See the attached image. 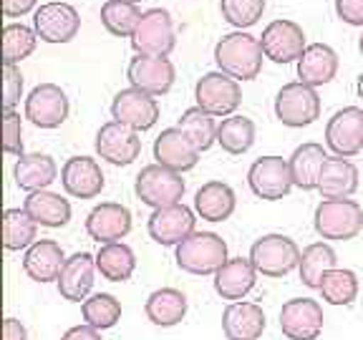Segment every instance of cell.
<instances>
[{
    "label": "cell",
    "instance_id": "6da1fadb",
    "mask_svg": "<svg viewBox=\"0 0 363 340\" xmlns=\"http://www.w3.org/2000/svg\"><path fill=\"white\" fill-rule=\"evenodd\" d=\"M262 45L250 33H227L215 45V63L222 74L233 76L235 81L257 79L262 68Z\"/></svg>",
    "mask_w": 363,
    "mask_h": 340
},
{
    "label": "cell",
    "instance_id": "7a4b0ae2",
    "mask_svg": "<svg viewBox=\"0 0 363 340\" xmlns=\"http://www.w3.org/2000/svg\"><path fill=\"white\" fill-rule=\"evenodd\" d=\"M177 267L189 275H217L227 262V242L215 232H194L177 244Z\"/></svg>",
    "mask_w": 363,
    "mask_h": 340
},
{
    "label": "cell",
    "instance_id": "3957f363",
    "mask_svg": "<svg viewBox=\"0 0 363 340\" xmlns=\"http://www.w3.org/2000/svg\"><path fill=\"white\" fill-rule=\"evenodd\" d=\"M315 232L323 239L346 242L361 234L363 230V210L353 199H323L315 207L313 217Z\"/></svg>",
    "mask_w": 363,
    "mask_h": 340
},
{
    "label": "cell",
    "instance_id": "277c9868",
    "mask_svg": "<svg viewBox=\"0 0 363 340\" xmlns=\"http://www.w3.org/2000/svg\"><path fill=\"white\" fill-rule=\"evenodd\" d=\"M301 249L285 234H262L250 247V262L257 270V275L265 278H285L295 267L301 265Z\"/></svg>",
    "mask_w": 363,
    "mask_h": 340
},
{
    "label": "cell",
    "instance_id": "5b68a950",
    "mask_svg": "<svg viewBox=\"0 0 363 340\" xmlns=\"http://www.w3.org/2000/svg\"><path fill=\"white\" fill-rule=\"evenodd\" d=\"M136 197L144 204L162 210V207H172V204H182L184 197V179L179 171H172L162 164H149L139 171L136 176Z\"/></svg>",
    "mask_w": 363,
    "mask_h": 340
},
{
    "label": "cell",
    "instance_id": "8992f818",
    "mask_svg": "<svg viewBox=\"0 0 363 340\" xmlns=\"http://www.w3.org/2000/svg\"><path fill=\"white\" fill-rule=\"evenodd\" d=\"M174 26H172L169 13L162 11V8H152V11L144 13L134 35H131V45H134L136 56L167 58L174 51Z\"/></svg>",
    "mask_w": 363,
    "mask_h": 340
},
{
    "label": "cell",
    "instance_id": "52a82bcc",
    "mask_svg": "<svg viewBox=\"0 0 363 340\" xmlns=\"http://www.w3.org/2000/svg\"><path fill=\"white\" fill-rule=\"evenodd\" d=\"M275 116L290 129L311 126L320 116V98H318L315 89L301 84V81L285 84L275 98Z\"/></svg>",
    "mask_w": 363,
    "mask_h": 340
},
{
    "label": "cell",
    "instance_id": "ba28073f",
    "mask_svg": "<svg viewBox=\"0 0 363 340\" xmlns=\"http://www.w3.org/2000/svg\"><path fill=\"white\" fill-rule=\"evenodd\" d=\"M194 98L202 111L212 113V116H233L238 111L240 101H242V91L240 84L233 76L222 74V71H212L204 74L194 86Z\"/></svg>",
    "mask_w": 363,
    "mask_h": 340
},
{
    "label": "cell",
    "instance_id": "9c48e42d",
    "mask_svg": "<svg viewBox=\"0 0 363 340\" xmlns=\"http://www.w3.org/2000/svg\"><path fill=\"white\" fill-rule=\"evenodd\" d=\"M247 184L255 197L267 199V202L288 197L290 189L295 187L290 162H285L283 157H260L250 166Z\"/></svg>",
    "mask_w": 363,
    "mask_h": 340
},
{
    "label": "cell",
    "instance_id": "30bf717a",
    "mask_svg": "<svg viewBox=\"0 0 363 340\" xmlns=\"http://www.w3.org/2000/svg\"><path fill=\"white\" fill-rule=\"evenodd\" d=\"M280 330L288 340H315L323 333V307L311 298H293L280 310Z\"/></svg>",
    "mask_w": 363,
    "mask_h": 340
},
{
    "label": "cell",
    "instance_id": "8fae6325",
    "mask_svg": "<svg viewBox=\"0 0 363 340\" xmlns=\"http://www.w3.org/2000/svg\"><path fill=\"white\" fill-rule=\"evenodd\" d=\"M325 144L335 157H356L363 149V111L346 106L335 111L325 126Z\"/></svg>",
    "mask_w": 363,
    "mask_h": 340
},
{
    "label": "cell",
    "instance_id": "7c38bea8",
    "mask_svg": "<svg viewBox=\"0 0 363 340\" xmlns=\"http://www.w3.org/2000/svg\"><path fill=\"white\" fill-rule=\"evenodd\" d=\"M194 212L184 204H172V207H162L154 210L147 222L149 237L162 247H172V244H182L189 234H194Z\"/></svg>",
    "mask_w": 363,
    "mask_h": 340
},
{
    "label": "cell",
    "instance_id": "4fadbf2b",
    "mask_svg": "<svg viewBox=\"0 0 363 340\" xmlns=\"http://www.w3.org/2000/svg\"><path fill=\"white\" fill-rule=\"evenodd\" d=\"M26 119L38 129H58L68 119V98L61 86L40 84L26 98Z\"/></svg>",
    "mask_w": 363,
    "mask_h": 340
},
{
    "label": "cell",
    "instance_id": "5bb4252c",
    "mask_svg": "<svg viewBox=\"0 0 363 340\" xmlns=\"http://www.w3.org/2000/svg\"><path fill=\"white\" fill-rule=\"evenodd\" d=\"M96 152L101 159H106L108 164H116V166L131 164L142 154L139 131L126 124H119V121H108L96 134Z\"/></svg>",
    "mask_w": 363,
    "mask_h": 340
},
{
    "label": "cell",
    "instance_id": "9a60e30c",
    "mask_svg": "<svg viewBox=\"0 0 363 340\" xmlns=\"http://www.w3.org/2000/svg\"><path fill=\"white\" fill-rule=\"evenodd\" d=\"M81 28L79 11L68 3H45L35 11L33 30L45 43H68Z\"/></svg>",
    "mask_w": 363,
    "mask_h": 340
},
{
    "label": "cell",
    "instance_id": "2e32d148",
    "mask_svg": "<svg viewBox=\"0 0 363 340\" xmlns=\"http://www.w3.org/2000/svg\"><path fill=\"white\" fill-rule=\"evenodd\" d=\"M262 53L265 58L275 63H290L301 61V56L306 53V33L298 23L293 21H272L265 30H262Z\"/></svg>",
    "mask_w": 363,
    "mask_h": 340
},
{
    "label": "cell",
    "instance_id": "e0dca14e",
    "mask_svg": "<svg viewBox=\"0 0 363 340\" xmlns=\"http://www.w3.org/2000/svg\"><path fill=\"white\" fill-rule=\"evenodd\" d=\"M126 79L131 89H139L149 96H164L167 91L174 86V66L169 58H154V56H136L129 61Z\"/></svg>",
    "mask_w": 363,
    "mask_h": 340
},
{
    "label": "cell",
    "instance_id": "ac0fdd59",
    "mask_svg": "<svg viewBox=\"0 0 363 340\" xmlns=\"http://www.w3.org/2000/svg\"><path fill=\"white\" fill-rule=\"evenodd\" d=\"M111 116H113V121L131 126V129H136V131H149L159 119V103H157V98L144 94V91L126 89L113 96Z\"/></svg>",
    "mask_w": 363,
    "mask_h": 340
},
{
    "label": "cell",
    "instance_id": "d6986e66",
    "mask_svg": "<svg viewBox=\"0 0 363 340\" xmlns=\"http://www.w3.org/2000/svg\"><path fill=\"white\" fill-rule=\"evenodd\" d=\"M86 232L99 244L121 242L131 232V212L126 210L124 204L101 202L86 217Z\"/></svg>",
    "mask_w": 363,
    "mask_h": 340
},
{
    "label": "cell",
    "instance_id": "ffe728a7",
    "mask_svg": "<svg viewBox=\"0 0 363 340\" xmlns=\"http://www.w3.org/2000/svg\"><path fill=\"white\" fill-rule=\"evenodd\" d=\"M154 159H157V164L182 174V171H189L197 166L199 149L194 147L192 139L184 131L172 126V129H164L157 136V142H154Z\"/></svg>",
    "mask_w": 363,
    "mask_h": 340
},
{
    "label": "cell",
    "instance_id": "44dd1931",
    "mask_svg": "<svg viewBox=\"0 0 363 340\" xmlns=\"http://www.w3.org/2000/svg\"><path fill=\"white\" fill-rule=\"evenodd\" d=\"M61 184L66 194L76 199H94L104 189V171L91 157H71L61 169Z\"/></svg>",
    "mask_w": 363,
    "mask_h": 340
},
{
    "label": "cell",
    "instance_id": "7402d4cb",
    "mask_svg": "<svg viewBox=\"0 0 363 340\" xmlns=\"http://www.w3.org/2000/svg\"><path fill=\"white\" fill-rule=\"evenodd\" d=\"M94 272H96V255L76 252L66 260L58 278V293L63 300L81 302L89 300V293L94 288Z\"/></svg>",
    "mask_w": 363,
    "mask_h": 340
},
{
    "label": "cell",
    "instance_id": "603a6c76",
    "mask_svg": "<svg viewBox=\"0 0 363 340\" xmlns=\"http://www.w3.org/2000/svg\"><path fill=\"white\" fill-rule=\"evenodd\" d=\"M257 283V270L252 267L250 257H233V260H227L225 265L217 270L215 275V293L220 295L222 300H230V302H240L245 300L252 288Z\"/></svg>",
    "mask_w": 363,
    "mask_h": 340
},
{
    "label": "cell",
    "instance_id": "cb8c5ba5",
    "mask_svg": "<svg viewBox=\"0 0 363 340\" xmlns=\"http://www.w3.org/2000/svg\"><path fill=\"white\" fill-rule=\"evenodd\" d=\"M66 260L68 257L63 255V249L58 242H53V239H38V242L30 244L26 257H23V270L35 283H58Z\"/></svg>",
    "mask_w": 363,
    "mask_h": 340
},
{
    "label": "cell",
    "instance_id": "d4e9b609",
    "mask_svg": "<svg viewBox=\"0 0 363 340\" xmlns=\"http://www.w3.org/2000/svg\"><path fill=\"white\" fill-rule=\"evenodd\" d=\"M222 330L227 340H260L265 330V312L255 302H230L222 312Z\"/></svg>",
    "mask_w": 363,
    "mask_h": 340
},
{
    "label": "cell",
    "instance_id": "484cf974",
    "mask_svg": "<svg viewBox=\"0 0 363 340\" xmlns=\"http://www.w3.org/2000/svg\"><path fill=\"white\" fill-rule=\"evenodd\" d=\"M335 74H338V56L325 43H311L301 56V61H298L301 84L311 86V89L330 84L335 79Z\"/></svg>",
    "mask_w": 363,
    "mask_h": 340
},
{
    "label": "cell",
    "instance_id": "4316f807",
    "mask_svg": "<svg viewBox=\"0 0 363 340\" xmlns=\"http://www.w3.org/2000/svg\"><path fill=\"white\" fill-rule=\"evenodd\" d=\"M358 189V169L343 157H328L320 169L318 192L323 199H348Z\"/></svg>",
    "mask_w": 363,
    "mask_h": 340
},
{
    "label": "cell",
    "instance_id": "83f0119b",
    "mask_svg": "<svg viewBox=\"0 0 363 340\" xmlns=\"http://www.w3.org/2000/svg\"><path fill=\"white\" fill-rule=\"evenodd\" d=\"M13 176H16V184L23 192H43L56 181L58 166L48 154H23L18 159L16 169H13Z\"/></svg>",
    "mask_w": 363,
    "mask_h": 340
},
{
    "label": "cell",
    "instance_id": "f1b7e54d",
    "mask_svg": "<svg viewBox=\"0 0 363 340\" xmlns=\"http://www.w3.org/2000/svg\"><path fill=\"white\" fill-rule=\"evenodd\" d=\"M235 192L225 181H207L194 194V212L207 222H225L235 212Z\"/></svg>",
    "mask_w": 363,
    "mask_h": 340
},
{
    "label": "cell",
    "instance_id": "f546056e",
    "mask_svg": "<svg viewBox=\"0 0 363 340\" xmlns=\"http://www.w3.org/2000/svg\"><path fill=\"white\" fill-rule=\"evenodd\" d=\"M144 312H147L149 323L157 328H174L187 315V298L174 288L154 290L147 298Z\"/></svg>",
    "mask_w": 363,
    "mask_h": 340
},
{
    "label": "cell",
    "instance_id": "4dcf8cb0",
    "mask_svg": "<svg viewBox=\"0 0 363 340\" xmlns=\"http://www.w3.org/2000/svg\"><path fill=\"white\" fill-rule=\"evenodd\" d=\"M328 162V154L320 144H303L293 152L290 157V171H293V184L303 192H313L318 189V179H320V169Z\"/></svg>",
    "mask_w": 363,
    "mask_h": 340
},
{
    "label": "cell",
    "instance_id": "1f68e13d",
    "mask_svg": "<svg viewBox=\"0 0 363 340\" xmlns=\"http://www.w3.org/2000/svg\"><path fill=\"white\" fill-rule=\"evenodd\" d=\"M23 210L33 217L35 225L51 227V230L68 225V220H71V204H68V199H63L61 194L48 192V189L28 194L26 202H23Z\"/></svg>",
    "mask_w": 363,
    "mask_h": 340
},
{
    "label": "cell",
    "instance_id": "d6a6232c",
    "mask_svg": "<svg viewBox=\"0 0 363 340\" xmlns=\"http://www.w3.org/2000/svg\"><path fill=\"white\" fill-rule=\"evenodd\" d=\"M96 270L108 283H126L136 270L134 249L124 242L101 244V249L96 252Z\"/></svg>",
    "mask_w": 363,
    "mask_h": 340
},
{
    "label": "cell",
    "instance_id": "836d02e7",
    "mask_svg": "<svg viewBox=\"0 0 363 340\" xmlns=\"http://www.w3.org/2000/svg\"><path fill=\"white\" fill-rule=\"evenodd\" d=\"M335 262H338V257H335V249L330 247L328 242L308 244L301 255V265H298L303 285H306V288L318 290L325 272L335 270Z\"/></svg>",
    "mask_w": 363,
    "mask_h": 340
},
{
    "label": "cell",
    "instance_id": "e575fe53",
    "mask_svg": "<svg viewBox=\"0 0 363 340\" xmlns=\"http://www.w3.org/2000/svg\"><path fill=\"white\" fill-rule=\"evenodd\" d=\"M35 230H38L35 220L21 207L3 212V244L8 252H18V249H26L33 242H38Z\"/></svg>",
    "mask_w": 363,
    "mask_h": 340
},
{
    "label": "cell",
    "instance_id": "d590c367",
    "mask_svg": "<svg viewBox=\"0 0 363 340\" xmlns=\"http://www.w3.org/2000/svg\"><path fill=\"white\" fill-rule=\"evenodd\" d=\"M318 293L323 295V300L328 302V305H351L358 298L356 272L346 270V267H335V270L325 272Z\"/></svg>",
    "mask_w": 363,
    "mask_h": 340
},
{
    "label": "cell",
    "instance_id": "8d00e7d4",
    "mask_svg": "<svg viewBox=\"0 0 363 340\" xmlns=\"http://www.w3.org/2000/svg\"><path fill=\"white\" fill-rule=\"evenodd\" d=\"M144 13L136 8V3H126V0H106L101 6V23L104 28L111 35H134L136 26L142 21Z\"/></svg>",
    "mask_w": 363,
    "mask_h": 340
},
{
    "label": "cell",
    "instance_id": "74e56055",
    "mask_svg": "<svg viewBox=\"0 0 363 340\" xmlns=\"http://www.w3.org/2000/svg\"><path fill=\"white\" fill-rule=\"evenodd\" d=\"M177 129L184 131L199 152H207V149L217 142V129H220V126L215 124V116H212V113L194 106L182 113V119L177 121Z\"/></svg>",
    "mask_w": 363,
    "mask_h": 340
},
{
    "label": "cell",
    "instance_id": "f35d334b",
    "mask_svg": "<svg viewBox=\"0 0 363 340\" xmlns=\"http://www.w3.org/2000/svg\"><path fill=\"white\" fill-rule=\"evenodd\" d=\"M217 144L227 154H245L255 144V124L247 116H230L217 129Z\"/></svg>",
    "mask_w": 363,
    "mask_h": 340
},
{
    "label": "cell",
    "instance_id": "ab89813d",
    "mask_svg": "<svg viewBox=\"0 0 363 340\" xmlns=\"http://www.w3.org/2000/svg\"><path fill=\"white\" fill-rule=\"evenodd\" d=\"M81 312H84L86 325L96 330H108L121 320V302L108 293H96L89 300H84Z\"/></svg>",
    "mask_w": 363,
    "mask_h": 340
},
{
    "label": "cell",
    "instance_id": "60d3db41",
    "mask_svg": "<svg viewBox=\"0 0 363 340\" xmlns=\"http://www.w3.org/2000/svg\"><path fill=\"white\" fill-rule=\"evenodd\" d=\"M38 33L23 23H8L3 28V63H21L35 51Z\"/></svg>",
    "mask_w": 363,
    "mask_h": 340
},
{
    "label": "cell",
    "instance_id": "b9f144b4",
    "mask_svg": "<svg viewBox=\"0 0 363 340\" xmlns=\"http://www.w3.org/2000/svg\"><path fill=\"white\" fill-rule=\"evenodd\" d=\"M222 18L235 28H250L262 18L265 0H222Z\"/></svg>",
    "mask_w": 363,
    "mask_h": 340
},
{
    "label": "cell",
    "instance_id": "7bdbcfd3",
    "mask_svg": "<svg viewBox=\"0 0 363 340\" xmlns=\"http://www.w3.org/2000/svg\"><path fill=\"white\" fill-rule=\"evenodd\" d=\"M23 96V76L16 63H3V111H16Z\"/></svg>",
    "mask_w": 363,
    "mask_h": 340
},
{
    "label": "cell",
    "instance_id": "ee69618b",
    "mask_svg": "<svg viewBox=\"0 0 363 340\" xmlns=\"http://www.w3.org/2000/svg\"><path fill=\"white\" fill-rule=\"evenodd\" d=\"M3 149L6 154L23 157V124L16 111L3 113Z\"/></svg>",
    "mask_w": 363,
    "mask_h": 340
},
{
    "label": "cell",
    "instance_id": "f6af8a7d",
    "mask_svg": "<svg viewBox=\"0 0 363 340\" xmlns=\"http://www.w3.org/2000/svg\"><path fill=\"white\" fill-rule=\"evenodd\" d=\"M335 13L348 26H363V0H335Z\"/></svg>",
    "mask_w": 363,
    "mask_h": 340
},
{
    "label": "cell",
    "instance_id": "bcb514c9",
    "mask_svg": "<svg viewBox=\"0 0 363 340\" xmlns=\"http://www.w3.org/2000/svg\"><path fill=\"white\" fill-rule=\"evenodd\" d=\"M33 6H35V0H3V16L21 18L33 11Z\"/></svg>",
    "mask_w": 363,
    "mask_h": 340
},
{
    "label": "cell",
    "instance_id": "7dc6e473",
    "mask_svg": "<svg viewBox=\"0 0 363 340\" xmlns=\"http://www.w3.org/2000/svg\"><path fill=\"white\" fill-rule=\"evenodd\" d=\"M61 340H104L101 333L96 328H91V325H74V328H68L63 333Z\"/></svg>",
    "mask_w": 363,
    "mask_h": 340
},
{
    "label": "cell",
    "instance_id": "c3c4849f",
    "mask_svg": "<svg viewBox=\"0 0 363 340\" xmlns=\"http://www.w3.org/2000/svg\"><path fill=\"white\" fill-rule=\"evenodd\" d=\"M28 333H26V325L16 317H6V323H3V340H26Z\"/></svg>",
    "mask_w": 363,
    "mask_h": 340
},
{
    "label": "cell",
    "instance_id": "681fc988",
    "mask_svg": "<svg viewBox=\"0 0 363 340\" xmlns=\"http://www.w3.org/2000/svg\"><path fill=\"white\" fill-rule=\"evenodd\" d=\"M356 89H358V96L363 98V74L358 76V86H356Z\"/></svg>",
    "mask_w": 363,
    "mask_h": 340
},
{
    "label": "cell",
    "instance_id": "f907efd6",
    "mask_svg": "<svg viewBox=\"0 0 363 340\" xmlns=\"http://www.w3.org/2000/svg\"><path fill=\"white\" fill-rule=\"evenodd\" d=\"M358 48H361V53H363V35H361V40H358Z\"/></svg>",
    "mask_w": 363,
    "mask_h": 340
},
{
    "label": "cell",
    "instance_id": "816d5d0a",
    "mask_svg": "<svg viewBox=\"0 0 363 340\" xmlns=\"http://www.w3.org/2000/svg\"><path fill=\"white\" fill-rule=\"evenodd\" d=\"M126 3H139V0H126Z\"/></svg>",
    "mask_w": 363,
    "mask_h": 340
}]
</instances>
